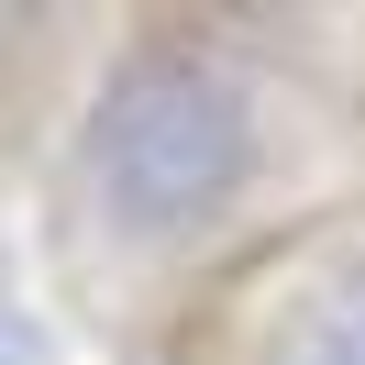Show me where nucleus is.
Returning a JSON list of instances; mask_svg holds the SVG:
<instances>
[{
	"instance_id": "obj_2",
	"label": "nucleus",
	"mask_w": 365,
	"mask_h": 365,
	"mask_svg": "<svg viewBox=\"0 0 365 365\" xmlns=\"http://www.w3.org/2000/svg\"><path fill=\"white\" fill-rule=\"evenodd\" d=\"M266 365H365V255L332 266V277H310V288L277 310Z\"/></svg>"
},
{
	"instance_id": "obj_1",
	"label": "nucleus",
	"mask_w": 365,
	"mask_h": 365,
	"mask_svg": "<svg viewBox=\"0 0 365 365\" xmlns=\"http://www.w3.org/2000/svg\"><path fill=\"white\" fill-rule=\"evenodd\" d=\"M255 178V111L210 56L144 45L89 100V188L133 232H200Z\"/></svg>"
},
{
	"instance_id": "obj_3",
	"label": "nucleus",
	"mask_w": 365,
	"mask_h": 365,
	"mask_svg": "<svg viewBox=\"0 0 365 365\" xmlns=\"http://www.w3.org/2000/svg\"><path fill=\"white\" fill-rule=\"evenodd\" d=\"M0 365H34V332H23V321H0Z\"/></svg>"
}]
</instances>
